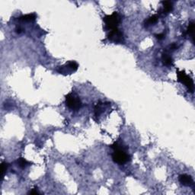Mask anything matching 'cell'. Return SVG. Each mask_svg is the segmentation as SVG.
I'll list each match as a JSON object with an SVG mask.
<instances>
[{
  "label": "cell",
  "mask_w": 195,
  "mask_h": 195,
  "mask_svg": "<svg viewBox=\"0 0 195 195\" xmlns=\"http://www.w3.org/2000/svg\"><path fill=\"white\" fill-rule=\"evenodd\" d=\"M111 146L114 150V152L112 154V159L114 162L118 163L119 165H123L129 161L130 156L121 144L114 143Z\"/></svg>",
  "instance_id": "1"
},
{
  "label": "cell",
  "mask_w": 195,
  "mask_h": 195,
  "mask_svg": "<svg viewBox=\"0 0 195 195\" xmlns=\"http://www.w3.org/2000/svg\"><path fill=\"white\" fill-rule=\"evenodd\" d=\"M103 21L105 24V28L108 30H113L118 28V25L121 22V16L118 12L114 11L111 15H105L103 18Z\"/></svg>",
  "instance_id": "2"
},
{
  "label": "cell",
  "mask_w": 195,
  "mask_h": 195,
  "mask_svg": "<svg viewBox=\"0 0 195 195\" xmlns=\"http://www.w3.org/2000/svg\"><path fill=\"white\" fill-rule=\"evenodd\" d=\"M177 76H178V81L181 83L184 84L186 87L188 88V91L190 92L193 93L194 90V81L192 79V78L190 77L186 74L185 71H177Z\"/></svg>",
  "instance_id": "3"
},
{
  "label": "cell",
  "mask_w": 195,
  "mask_h": 195,
  "mask_svg": "<svg viewBox=\"0 0 195 195\" xmlns=\"http://www.w3.org/2000/svg\"><path fill=\"white\" fill-rule=\"evenodd\" d=\"M66 106L72 111L79 110L82 107V101L79 96L74 94L69 93L66 96Z\"/></svg>",
  "instance_id": "4"
},
{
  "label": "cell",
  "mask_w": 195,
  "mask_h": 195,
  "mask_svg": "<svg viewBox=\"0 0 195 195\" xmlns=\"http://www.w3.org/2000/svg\"><path fill=\"white\" fill-rule=\"evenodd\" d=\"M108 39L115 44H122L124 41L123 32L118 28L111 30L108 34Z\"/></svg>",
  "instance_id": "5"
},
{
  "label": "cell",
  "mask_w": 195,
  "mask_h": 195,
  "mask_svg": "<svg viewBox=\"0 0 195 195\" xmlns=\"http://www.w3.org/2000/svg\"><path fill=\"white\" fill-rule=\"evenodd\" d=\"M79 65L75 61H69L63 66H59L57 71L60 74H72L77 71Z\"/></svg>",
  "instance_id": "6"
},
{
  "label": "cell",
  "mask_w": 195,
  "mask_h": 195,
  "mask_svg": "<svg viewBox=\"0 0 195 195\" xmlns=\"http://www.w3.org/2000/svg\"><path fill=\"white\" fill-rule=\"evenodd\" d=\"M178 180L181 184L184 186H190L193 184V178L188 174H181Z\"/></svg>",
  "instance_id": "7"
},
{
  "label": "cell",
  "mask_w": 195,
  "mask_h": 195,
  "mask_svg": "<svg viewBox=\"0 0 195 195\" xmlns=\"http://www.w3.org/2000/svg\"><path fill=\"white\" fill-rule=\"evenodd\" d=\"M162 61L163 65L167 66H173L174 64V60H173L172 57L166 53H164L162 56Z\"/></svg>",
  "instance_id": "8"
},
{
  "label": "cell",
  "mask_w": 195,
  "mask_h": 195,
  "mask_svg": "<svg viewBox=\"0 0 195 195\" xmlns=\"http://www.w3.org/2000/svg\"><path fill=\"white\" fill-rule=\"evenodd\" d=\"M21 21H34L36 19V15L34 13L31 14H27V15H21V17L19 18Z\"/></svg>",
  "instance_id": "9"
},
{
  "label": "cell",
  "mask_w": 195,
  "mask_h": 195,
  "mask_svg": "<svg viewBox=\"0 0 195 195\" xmlns=\"http://www.w3.org/2000/svg\"><path fill=\"white\" fill-rule=\"evenodd\" d=\"M162 4H163V8H164L163 11H164V13L165 14L170 13L171 11L173 10V5L171 2L165 1V2H162Z\"/></svg>",
  "instance_id": "10"
},
{
  "label": "cell",
  "mask_w": 195,
  "mask_h": 195,
  "mask_svg": "<svg viewBox=\"0 0 195 195\" xmlns=\"http://www.w3.org/2000/svg\"><path fill=\"white\" fill-rule=\"evenodd\" d=\"M157 21L158 16L156 15H154L145 21V25H146V26H150V25H155V23H157Z\"/></svg>",
  "instance_id": "11"
},
{
  "label": "cell",
  "mask_w": 195,
  "mask_h": 195,
  "mask_svg": "<svg viewBox=\"0 0 195 195\" xmlns=\"http://www.w3.org/2000/svg\"><path fill=\"white\" fill-rule=\"evenodd\" d=\"M18 166L20 167V168H21V169H25V168H26L28 165H30V162L28 161H27L25 158L21 157L18 159Z\"/></svg>",
  "instance_id": "12"
},
{
  "label": "cell",
  "mask_w": 195,
  "mask_h": 195,
  "mask_svg": "<svg viewBox=\"0 0 195 195\" xmlns=\"http://www.w3.org/2000/svg\"><path fill=\"white\" fill-rule=\"evenodd\" d=\"M194 23L193 21L190 23L189 25H188V28H187V34H188L189 36H191L192 38V40H194Z\"/></svg>",
  "instance_id": "13"
},
{
  "label": "cell",
  "mask_w": 195,
  "mask_h": 195,
  "mask_svg": "<svg viewBox=\"0 0 195 195\" xmlns=\"http://www.w3.org/2000/svg\"><path fill=\"white\" fill-rule=\"evenodd\" d=\"M8 166H9V165L6 162H2V169H1V170H2V178H3L5 172L7 171Z\"/></svg>",
  "instance_id": "14"
},
{
  "label": "cell",
  "mask_w": 195,
  "mask_h": 195,
  "mask_svg": "<svg viewBox=\"0 0 195 195\" xmlns=\"http://www.w3.org/2000/svg\"><path fill=\"white\" fill-rule=\"evenodd\" d=\"M28 194H40V192L38 191V188H35L31 190V191H30L28 192Z\"/></svg>",
  "instance_id": "15"
},
{
  "label": "cell",
  "mask_w": 195,
  "mask_h": 195,
  "mask_svg": "<svg viewBox=\"0 0 195 195\" xmlns=\"http://www.w3.org/2000/svg\"><path fill=\"white\" fill-rule=\"evenodd\" d=\"M155 38H157L158 40H162L163 38H165V34L164 33H161V34H157L155 35Z\"/></svg>",
  "instance_id": "16"
},
{
  "label": "cell",
  "mask_w": 195,
  "mask_h": 195,
  "mask_svg": "<svg viewBox=\"0 0 195 195\" xmlns=\"http://www.w3.org/2000/svg\"><path fill=\"white\" fill-rule=\"evenodd\" d=\"M169 48H170V50H172V51H174V50H175L176 49H178V46H177L176 44H171L170 46H169Z\"/></svg>",
  "instance_id": "17"
},
{
  "label": "cell",
  "mask_w": 195,
  "mask_h": 195,
  "mask_svg": "<svg viewBox=\"0 0 195 195\" xmlns=\"http://www.w3.org/2000/svg\"><path fill=\"white\" fill-rule=\"evenodd\" d=\"M22 29L21 28H17L16 29V32L17 33H18V34H20V33H21L22 32Z\"/></svg>",
  "instance_id": "18"
}]
</instances>
